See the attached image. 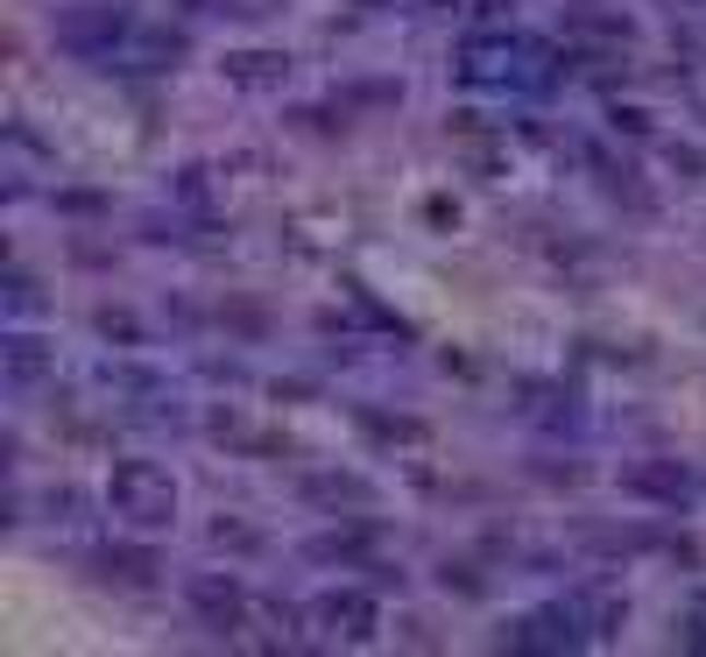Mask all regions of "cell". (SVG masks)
Wrapping results in <instances>:
<instances>
[{
	"label": "cell",
	"instance_id": "obj_1",
	"mask_svg": "<svg viewBox=\"0 0 706 657\" xmlns=\"http://www.w3.org/2000/svg\"><path fill=\"white\" fill-rule=\"evenodd\" d=\"M107 502H113V516H128V524H142V530H156V524L177 516L170 474L148 467V459H120V467L107 474Z\"/></svg>",
	"mask_w": 706,
	"mask_h": 657
},
{
	"label": "cell",
	"instance_id": "obj_2",
	"mask_svg": "<svg viewBox=\"0 0 706 657\" xmlns=\"http://www.w3.org/2000/svg\"><path fill=\"white\" fill-rule=\"evenodd\" d=\"M319 616L333 622L339 636H368V630H374V601H368V594H333V601H325Z\"/></svg>",
	"mask_w": 706,
	"mask_h": 657
},
{
	"label": "cell",
	"instance_id": "obj_3",
	"mask_svg": "<svg viewBox=\"0 0 706 657\" xmlns=\"http://www.w3.org/2000/svg\"><path fill=\"white\" fill-rule=\"evenodd\" d=\"M191 601H199V616L213 622V630L240 622V587H234V580H227V587H219V580H199V587H191Z\"/></svg>",
	"mask_w": 706,
	"mask_h": 657
},
{
	"label": "cell",
	"instance_id": "obj_4",
	"mask_svg": "<svg viewBox=\"0 0 706 657\" xmlns=\"http://www.w3.org/2000/svg\"><path fill=\"white\" fill-rule=\"evenodd\" d=\"M148 573H156V559H148V551H107V580H128V587H142Z\"/></svg>",
	"mask_w": 706,
	"mask_h": 657
}]
</instances>
